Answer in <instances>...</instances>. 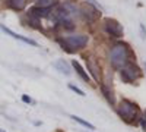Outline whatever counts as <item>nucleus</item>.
I'll return each mask as SVG.
<instances>
[{"label": "nucleus", "mask_w": 146, "mask_h": 132, "mask_svg": "<svg viewBox=\"0 0 146 132\" xmlns=\"http://www.w3.org/2000/svg\"><path fill=\"white\" fill-rule=\"evenodd\" d=\"M108 62L114 69L120 70L121 68H124L126 65L136 62V54L133 53L131 47L127 43L118 41L113 44L108 50Z\"/></svg>", "instance_id": "f257e3e1"}, {"label": "nucleus", "mask_w": 146, "mask_h": 132, "mask_svg": "<svg viewBox=\"0 0 146 132\" xmlns=\"http://www.w3.org/2000/svg\"><path fill=\"white\" fill-rule=\"evenodd\" d=\"M115 112L118 117L127 125H137L142 119V110L137 103L131 101L129 98H121L120 103L115 106Z\"/></svg>", "instance_id": "f03ea898"}, {"label": "nucleus", "mask_w": 146, "mask_h": 132, "mask_svg": "<svg viewBox=\"0 0 146 132\" xmlns=\"http://www.w3.org/2000/svg\"><path fill=\"white\" fill-rule=\"evenodd\" d=\"M57 44L67 53H76L86 47L89 37L86 34H75V35H66V37H57Z\"/></svg>", "instance_id": "7ed1b4c3"}, {"label": "nucleus", "mask_w": 146, "mask_h": 132, "mask_svg": "<svg viewBox=\"0 0 146 132\" xmlns=\"http://www.w3.org/2000/svg\"><path fill=\"white\" fill-rule=\"evenodd\" d=\"M142 75H143V72L136 65V62H131V63H129L124 68L120 69V76L123 79V82H126V84H133L135 81L140 79Z\"/></svg>", "instance_id": "20e7f679"}, {"label": "nucleus", "mask_w": 146, "mask_h": 132, "mask_svg": "<svg viewBox=\"0 0 146 132\" xmlns=\"http://www.w3.org/2000/svg\"><path fill=\"white\" fill-rule=\"evenodd\" d=\"M102 27H104V31L113 38H121L124 34V29L121 27V23L114 18H105Z\"/></svg>", "instance_id": "39448f33"}, {"label": "nucleus", "mask_w": 146, "mask_h": 132, "mask_svg": "<svg viewBox=\"0 0 146 132\" xmlns=\"http://www.w3.org/2000/svg\"><path fill=\"white\" fill-rule=\"evenodd\" d=\"M85 62H86V69L89 70V74L94 78V81L101 85V82H102V74H101V66H100L98 59L94 57V56H86V57H85Z\"/></svg>", "instance_id": "423d86ee"}, {"label": "nucleus", "mask_w": 146, "mask_h": 132, "mask_svg": "<svg viewBox=\"0 0 146 132\" xmlns=\"http://www.w3.org/2000/svg\"><path fill=\"white\" fill-rule=\"evenodd\" d=\"M79 15L83 18V21H86V22H96L101 16V12L98 9H95L89 3H83L79 9Z\"/></svg>", "instance_id": "0eeeda50"}, {"label": "nucleus", "mask_w": 146, "mask_h": 132, "mask_svg": "<svg viewBox=\"0 0 146 132\" xmlns=\"http://www.w3.org/2000/svg\"><path fill=\"white\" fill-rule=\"evenodd\" d=\"M101 91H102V95H104V98L107 100V103L110 106L115 107L117 103H115V94L113 91V87L110 85V84H107V82H101Z\"/></svg>", "instance_id": "6e6552de"}, {"label": "nucleus", "mask_w": 146, "mask_h": 132, "mask_svg": "<svg viewBox=\"0 0 146 132\" xmlns=\"http://www.w3.org/2000/svg\"><path fill=\"white\" fill-rule=\"evenodd\" d=\"M0 29H2L5 34H7V35H10V37H13V38H16V40H21V41H23V43H27V44H29V46H34V47H36L38 46V43L36 41H34L32 38H28V37H23V35H19V34H16V32H13L12 29H9V28H6L3 23H0Z\"/></svg>", "instance_id": "1a4fd4ad"}, {"label": "nucleus", "mask_w": 146, "mask_h": 132, "mask_svg": "<svg viewBox=\"0 0 146 132\" xmlns=\"http://www.w3.org/2000/svg\"><path fill=\"white\" fill-rule=\"evenodd\" d=\"M51 10L53 9H44V7H38V6H32L28 10V13H31L32 16L38 18V19H42V18H48V16H50Z\"/></svg>", "instance_id": "9d476101"}, {"label": "nucleus", "mask_w": 146, "mask_h": 132, "mask_svg": "<svg viewBox=\"0 0 146 132\" xmlns=\"http://www.w3.org/2000/svg\"><path fill=\"white\" fill-rule=\"evenodd\" d=\"M72 66H73V69L76 70V74L80 76V79H82L85 84H89V82H91V78H89V75H88V72L80 66V63H79L78 60H72Z\"/></svg>", "instance_id": "9b49d317"}, {"label": "nucleus", "mask_w": 146, "mask_h": 132, "mask_svg": "<svg viewBox=\"0 0 146 132\" xmlns=\"http://www.w3.org/2000/svg\"><path fill=\"white\" fill-rule=\"evenodd\" d=\"M5 5L15 12H21L27 7V0H5Z\"/></svg>", "instance_id": "f8f14e48"}, {"label": "nucleus", "mask_w": 146, "mask_h": 132, "mask_svg": "<svg viewBox=\"0 0 146 132\" xmlns=\"http://www.w3.org/2000/svg\"><path fill=\"white\" fill-rule=\"evenodd\" d=\"M54 68L60 72V74H64V75H70L72 74V68L70 65L64 60V59H58V60L54 62Z\"/></svg>", "instance_id": "ddd939ff"}, {"label": "nucleus", "mask_w": 146, "mask_h": 132, "mask_svg": "<svg viewBox=\"0 0 146 132\" xmlns=\"http://www.w3.org/2000/svg\"><path fill=\"white\" fill-rule=\"evenodd\" d=\"M25 19H27V25H28V27H31V28H34V29H41V28H42V27H41V19L32 16L31 13H28V12H27L25 18H23V21H25Z\"/></svg>", "instance_id": "4468645a"}, {"label": "nucleus", "mask_w": 146, "mask_h": 132, "mask_svg": "<svg viewBox=\"0 0 146 132\" xmlns=\"http://www.w3.org/2000/svg\"><path fill=\"white\" fill-rule=\"evenodd\" d=\"M57 5H58V0H36V5L35 6L44 7V9H53Z\"/></svg>", "instance_id": "2eb2a0df"}, {"label": "nucleus", "mask_w": 146, "mask_h": 132, "mask_svg": "<svg viewBox=\"0 0 146 132\" xmlns=\"http://www.w3.org/2000/svg\"><path fill=\"white\" fill-rule=\"evenodd\" d=\"M70 117L73 119L75 122H78V123H80L82 126H85L86 129H89V131H94L95 129V126L92 125V123H89L88 121H85V119H82V117H79V116H75V115H70Z\"/></svg>", "instance_id": "dca6fc26"}, {"label": "nucleus", "mask_w": 146, "mask_h": 132, "mask_svg": "<svg viewBox=\"0 0 146 132\" xmlns=\"http://www.w3.org/2000/svg\"><path fill=\"white\" fill-rule=\"evenodd\" d=\"M69 88H70L72 91H75V92H76L78 95H80V97H85V95H86V94H85V92H83V91H82V90H80L79 87L73 85V84H69Z\"/></svg>", "instance_id": "f3484780"}, {"label": "nucleus", "mask_w": 146, "mask_h": 132, "mask_svg": "<svg viewBox=\"0 0 146 132\" xmlns=\"http://www.w3.org/2000/svg\"><path fill=\"white\" fill-rule=\"evenodd\" d=\"M140 125H142V129L146 132V115H142V119H140V122H139Z\"/></svg>", "instance_id": "a211bd4d"}, {"label": "nucleus", "mask_w": 146, "mask_h": 132, "mask_svg": "<svg viewBox=\"0 0 146 132\" xmlns=\"http://www.w3.org/2000/svg\"><path fill=\"white\" fill-rule=\"evenodd\" d=\"M22 101L27 103V104H31L32 103V98L29 97V95H22Z\"/></svg>", "instance_id": "6ab92c4d"}, {"label": "nucleus", "mask_w": 146, "mask_h": 132, "mask_svg": "<svg viewBox=\"0 0 146 132\" xmlns=\"http://www.w3.org/2000/svg\"><path fill=\"white\" fill-rule=\"evenodd\" d=\"M140 31H142V38H146V31H145L143 25H140Z\"/></svg>", "instance_id": "aec40b11"}, {"label": "nucleus", "mask_w": 146, "mask_h": 132, "mask_svg": "<svg viewBox=\"0 0 146 132\" xmlns=\"http://www.w3.org/2000/svg\"><path fill=\"white\" fill-rule=\"evenodd\" d=\"M0 132H6V131H3V129H0Z\"/></svg>", "instance_id": "412c9836"}, {"label": "nucleus", "mask_w": 146, "mask_h": 132, "mask_svg": "<svg viewBox=\"0 0 146 132\" xmlns=\"http://www.w3.org/2000/svg\"><path fill=\"white\" fill-rule=\"evenodd\" d=\"M145 72H146V63H145Z\"/></svg>", "instance_id": "4be33fe9"}, {"label": "nucleus", "mask_w": 146, "mask_h": 132, "mask_svg": "<svg viewBox=\"0 0 146 132\" xmlns=\"http://www.w3.org/2000/svg\"><path fill=\"white\" fill-rule=\"evenodd\" d=\"M82 132H85V131H82Z\"/></svg>", "instance_id": "5701e85b"}, {"label": "nucleus", "mask_w": 146, "mask_h": 132, "mask_svg": "<svg viewBox=\"0 0 146 132\" xmlns=\"http://www.w3.org/2000/svg\"><path fill=\"white\" fill-rule=\"evenodd\" d=\"M27 2H28V0H27Z\"/></svg>", "instance_id": "b1692460"}]
</instances>
